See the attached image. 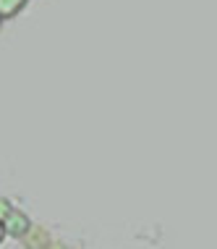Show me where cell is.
I'll return each instance as SVG.
<instances>
[{
  "mask_svg": "<svg viewBox=\"0 0 217 249\" xmlns=\"http://www.w3.org/2000/svg\"><path fill=\"white\" fill-rule=\"evenodd\" d=\"M3 226H5V233H8V236H13V239H24L26 233H29V228H32V220L26 218L21 210L11 207V210L5 213V218H3Z\"/></svg>",
  "mask_w": 217,
  "mask_h": 249,
  "instance_id": "obj_1",
  "label": "cell"
},
{
  "mask_svg": "<svg viewBox=\"0 0 217 249\" xmlns=\"http://www.w3.org/2000/svg\"><path fill=\"white\" fill-rule=\"evenodd\" d=\"M24 3H26V0H0V16H3V18L16 16V13L24 8Z\"/></svg>",
  "mask_w": 217,
  "mask_h": 249,
  "instance_id": "obj_2",
  "label": "cell"
},
{
  "mask_svg": "<svg viewBox=\"0 0 217 249\" xmlns=\"http://www.w3.org/2000/svg\"><path fill=\"white\" fill-rule=\"evenodd\" d=\"M5 236H8V233H5V226H3V220H0V244H3Z\"/></svg>",
  "mask_w": 217,
  "mask_h": 249,
  "instance_id": "obj_3",
  "label": "cell"
},
{
  "mask_svg": "<svg viewBox=\"0 0 217 249\" xmlns=\"http://www.w3.org/2000/svg\"><path fill=\"white\" fill-rule=\"evenodd\" d=\"M0 24H3V16H0Z\"/></svg>",
  "mask_w": 217,
  "mask_h": 249,
  "instance_id": "obj_4",
  "label": "cell"
}]
</instances>
